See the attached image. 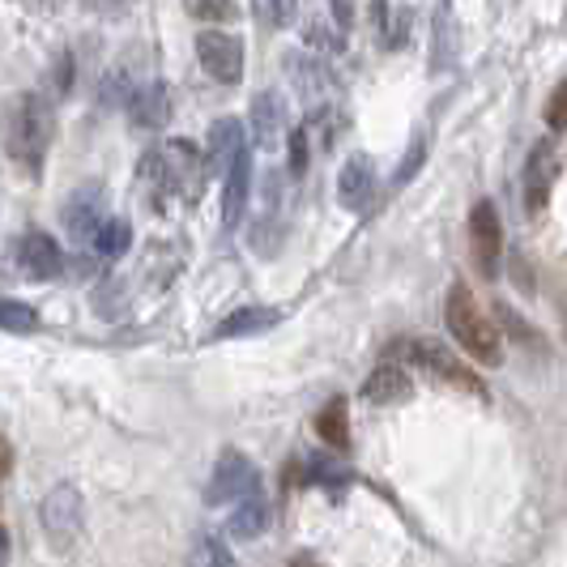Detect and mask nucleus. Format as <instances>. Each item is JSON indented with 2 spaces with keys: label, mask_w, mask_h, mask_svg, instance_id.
Segmentation results:
<instances>
[{
  "label": "nucleus",
  "mask_w": 567,
  "mask_h": 567,
  "mask_svg": "<svg viewBox=\"0 0 567 567\" xmlns=\"http://www.w3.org/2000/svg\"><path fill=\"white\" fill-rule=\"evenodd\" d=\"M51 137H56V112H51L47 94L22 90V94H13L4 103V112H0V146L22 171L39 175L43 159L51 150Z\"/></svg>",
  "instance_id": "1"
},
{
  "label": "nucleus",
  "mask_w": 567,
  "mask_h": 567,
  "mask_svg": "<svg viewBox=\"0 0 567 567\" xmlns=\"http://www.w3.org/2000/svg\"><path fill=\"white\" fill-rule=\"evenodd\" d=\"M444 321L448 333L456 337V346L483 367H499L504 359V342L495 333V324L483 316V308L474 303V294L465 286H452L448 290V303H444Z\"/></svg>",
  "instance_id": "2"
},
{
  "label": "nucleus",
  "mask_w": 567,
  "mask_h": 567,
  "mask_svg": "<svg viewBox=\"0 0 567 567\" xmlns=\"http://www.w3.org/2000/svg\"><path fill=\"white\" fill-rule=\"evenodd\" d=\"M141 180L146 184H154L162 197L166 193H184V188H193L197 180H205L201 171V154H197V146L193 141H162V146H150L146 154H141Z\"/></svg>",
  "instance_id": "3"
},
{
  "label": "nucleus",
  "mask_w": 567,
  "mask_h": 567,
  "mask_svg": "<svg viewBox=\"0 0 567 567\" xmlns=\"http://www.w3.org/2000/svg\"><path fill=\"white\" fill-rule=\"evenodd\" d=\"M397 350L405 355V363L423 367L427 375L444 380V384H452V389H465V393H474V397H486L483 380H478L465 363H456L440 342H409V346H397Z\"/></svg>",
  "instance_id": "4"
},
{
  "label": "nucleus",
  "mask_w": 567,
  "mask_h": 567,
  "mask_svg": "<svg viewBox=\"0 0 567 567\" xmlns=\"http://www.w3.org/2000/svg\"><path fill=\"white\" fill-rule=\"evenodd\" d=\"M261 490V470L252 465V456L240 448H227L213 465V478H209V504H235L243 495H256Z\"/></svg>",
  "instance_id": "5"
},
{
  "label": "nucleus",
  "mask_w": 567,
  "mask_h": 567,
  "mask_svg": "<svg viewBox=\"0 0 567 567\" xmlns=\"http://www.w3.org/2000/svg\"><path fill=\"white\" fill-rule=\"evenodd\" d=\"M197 60L213 81L240 85L243 81V39L227 31H201L197 35Z\"/></svg>",
  "instance_id": "6"
},
{
  "label": "nucleus",
  "mask_w": 567,
  "mask_h": 567,
  "mask_svg": "<svg viewBox=\"0 0 567 567\" xmlns=\"http://www.w3.org/2000/svg\"><path fill=\"white\" fill-rule=\"evenodd\" d=\"M39 521L56 542H73L85 525V504H81L78 486H51L47 499L39 504Z\"/></svg>",
  "instance_id": "7"
},
{
  "label": "nucleus",
  "mask_w": 567,
  "mask_h": 567,
  "mask_svg": "<svg viewBox=\"0 0 567 567\" xmlns=\"http://www.w3.org/2000/svg\"><path fill=\"white\" fill-rule=\"evenodd\" d=\"M470 243H474V261L486 278H495L499 269V252H504V227H499V209L490 201H478L470 213Z\"/></svg>",
  "instance_id": "8"
},
{
  "label": "nucleus",
  "mask_w": 567,
  "mask_h": 567,
  "mask_svg": "<svg viewBox=\"0 0 567 567\" xmlns=\"http://www.w3.org/2000/svg\"><path fill=\"white\" fill-rule=\"evenodd\" d=\"M60 243L51 240V235H43V231H31V235H22L18 243V274L22 278H31V282H47V278H56L60 274Z\"/></svg>",
  "instance_id": "9"
},
{
  "label": "nucleus",
  "mask_w": 567,
  "mask_h": 567,
  "mask_svg": "<svg viewBox=\"0 0 567 567\" xmlns=\"http://www.w3.org/2000/svg\"><path fill=\"white\" fill-rule=\"evenodd\" d=\"M337 197L346 209H367L371 197H375V171H371V159L367 154H350L346 166H342V175H337Z\"/></svg>",
  "instance_id": "10"
},
{
  "label": "nucleus",
  "mask_w": 567,
  "mask_h": 567,
  "mask_svg": "<svg viewBox=\"0 0 567 567\" xmlns=\"http://www.w3.org/2000/svg\"><path fill=\"white\" fill-rule=\"evenodd\" d=\"M414 393V380H409V371L402 363H393V355L384 359V363L375 367L371 375L363 380V397L371 405H393V402H405Z\"/></svg>",
  "instance_id": "11"
},
{
  "label": "nucleus",
  "mask_w": 567,
  "mask_h": 567,
  "mask_svg": "<svg viewBox=\"0 0 567 567\" xmlns=\"http://www.w3.org/2000/svg\"><path fill=\"white\" fill-rule=\"evenodd\" d=\"M247 193H252V146L227 166V197H222V222H227V231L240 227L243 209H247Z\"/></svg>",
  "instance_id": "12"
},
{
  "label": "nucleus",
  "mask_w": 567,
  "mask_h": 567,
  "mask_svg": "<svg viewBox=\"0 0 567 567\" xmlns=\"http://www.w3.org/2000/svg\"><path fill=\"white\" fill-rule=\"evenodd\" d=\"M103 222H107L103 218V193H94V188H81L78 197L65 205V227H69L73 243H90Z\"/></svg>",
  "instance_id": "13"
},
{
  "label": "nucleus",
  "mask_w": 567,
  "mask_h": 567,
  "mask_svg": "<svg viewBox=\"0 0 567 567\" xmlns=\"http://www.w3.org/2000/svg\"><path fill=\"white\" fill-rule=\"evenodd\" d=\"M551 180H555V150H551V141H537V146L529 150V162H525V205H529V213H537V209L546 205Z\"/></svg>",
  "instance_id": "14"
},
{
  "label": "nucleus",
  "mask_w": 567,
  "mask_h": 567,
  "mask_svg": "<svg viewBox=\"0 0 567 567\" xmlns=\"http://www.w3.org/2000/svg\"><path fill=\"white\" fill-rule=\"evenodd\" d=\"M243 150H247V124L243 120H231V116H227V120H218L209 128V166H213V171H227Z\"/></svg>",
  "instance_id": "15"
},
{
  "label": "nucleus",
  "mask_w": 567,
  "mask_h": 567,
  "mask_svg": "<svg viewBox=\"0 0 567 567\" xmlns=\"http://www.w3.org/2000/svg\"><path fill=\"white\" fill-rule=\"evenodd\" d=\"M269 529V499L256 490V495H243L235 499V512H231V525L227 533L235 537V542H256L261 533Z\"/></svg>",
  "instance_id": "16"
},
{
  "label": "nucleus",
  "mask_w": 567,
  "mask_h": 567,
  "mask_svg": "<svg viewBox=\"0 0 567 567\" xmlns=\"http://www.w3.org/2000/svg\"><path fill=\"white\" fill-rule=\"evenodd\" d=\"M247 128H252V137H256V146H274L278 137H282V128H286V107H282V99L278 94H256L252 99V120H247Z\"/></svg>",
  "instance_id": "17"
},
{
  "label": "nucleus",
  "mask_w": 567,
  "mask_h": 567,
  "mask_svg": "<svg viewBox=\"0 0 567 567\" xmlns=\"http://www.w3.org/2000/svg\"><path fill=\"white\" fill-rule=\"evenodd\" d=\"M128 112H132V120L141 124V128H166V120H171V90L166 85L137 90L132 103H128Z\"/></svg>",
  "instance_id": "18"
},
{
  "label": "nucleus",
  "mask_w": 567,
  "mask_h": 567,
  "mask_svg": "<svg viewBox=\"0 0 567 567\" xmlns=\"http://www.w3.org/2000/svg\"><path fill=\"white\" fill-rule=\"evenodd\" d=\"M274 324H282L278 308H240L218 324V337H252V333H269Z\"/></svg>",
  "instance_id": "19"
},
{
  "label": "nucleus",
  "mask_w": 567,
  "mask_h": 567,
  "mask_svg": "<svg viewBox=\"0 0 567 567\" xmlns=\"http://www.w3.org/2000/svg\"><path fill=\"white\" fill-rule=\"evenodd\" d=\"M286 73H290V81L308 94L312 107H321V99L328 94V78H324V69L316 60H308L303 51H290V56H286Z\"/></svg>",
  "instance_id": "20"
},
{
  "label": "nucleus",
  "mask_w": 567,
  "mask_h": 567,
  "mask_svg": "<svg viewBox=\"0 0 567 567\" xmlns=\"http://www.w3.org/2000/svg\"><path fill=\"white\" fill-rule=\"evenodd\" d=\"M316 436L333 448H350V409H346L342 397L328 402L321 414H316Z\"/></svg>",
  "instance_id": "21"
},
{
  "label": "nucleus",
  "mask_w": 567,
  "mask_h": 567,
  "mask_svg": "<svg viewBox=\"0 0 567 567\" xmlns=\"http://www.w3.org/2000/svg\"><path fill=\"white\" fill-rule=\"evenodd\" d=\"M452 60H456V22H452V0H444L436 13V69H452Z\"/></svg>",
  "instance_id": "22"
},
{
  "label": "nucleus",
  "mask_w": 567,
  "mask_h": 567,
  "mask_svg": "<svg viewBox=\"0 0 567 567\" xmlns=\"http://www.w3.org/2000/svg\"><path fill=\"white\" fill-rule=\"evenodd\" d=\"M128 243H132V227L120 222V218H107V222L94 231L90 247H94L99 256H120V252H128Z\"/></svg>",
  "instance_id": "23"
},
{
  "label": "nucleus",
  "mask_w": 567,
  "mask_h": 567,
  "mask_svg": "<svg viewBox=\"0 0 567 567\" xmlns=\"http://www.w3.org/2000/svg\"><path fill=\"white\" fill-rule=\"evenodd\" d=\"M0 328H4V333H18V337H26V333H35V328H39V312H35L31 303L0 299Z\"/></svg>",
  "instance_id": "24"
},
{
  "label": "nucleus",
  "mask_w": 567,
  "mask_h": 567,
  "mask_svg": "<svg viewBox=\"0 0 567 567\" xmlns=\"http://www.w3.org/2000/svg\"><path fill=\"white\" fill-rule=\"evenodd\" d=\"M303 39L312 43L316 51L337 56V51L346 47V31H342V26H333V22H324V18H312V22H308V31H303Z\"/></svg>",
  "instance_id": "25"
},
{
  "label": "nucleus",
  "mask_w": 567,
  "mask_h": 567,
  "mask_svg": "<svg viewBox=\"0 0 567 567\" xmlns=\"http://www.w3.org/2000/svg\"><path fill=\"white\" fill-rule=\"evenodd\" d=\"M188 13L209 22V26H222V22H235L240 18L235 0H188Z\"/></svg>",
  "instance_id": "26"
},
{
  "label": "nucleus",
  "mask_w": 567,
  "mask_h": 567,
  "mask_svg": "<svg viewBox=\"0 0 567 567\" xmlns=\"http://www.w3.org/2000/svg\"><path fill=\"white\" fill-rule=\"evenodd\" d=\"M261 13L274 31H290L294 26V13H299V0H261Z\"/></svg>",
  "instance_id": "27"
},
{
  "label": "nucleus",
  "mask_w": 567,
  "mask_h": 567,
  "mask_svg": "<svg viewBox=\"0 0 567 567\" xmlns=\"http://www.w3.org/2000/svg\"><path fill=\"white\" fill-rule=\"evenodd\" d=\"M423 159H427V137H414V146H409V154H405L402 166H397L393 184H397V188H402V184H409V180L418 175V166H423Z\"/></svg>",
  "instance_id": "28"
},
{
  "label": "nucleus",
  "mask_w": 567,
  "mask_h": 567,
  "mask_svg": "<svg viewBox=\"0 0 567 567\" xmlns=\"http://www.w3.org/2000/svg\"><path fill=\"white\" fill-rule=\"evenodd\" d=\"M546 124L559 132V128H567V78L555 85V94H551V103H546Z\"/></svg>",
  "instance_id": "29"
},
{
  "label": "nucleus",
  "mask_w": 567,
  "mask_h": 567,
  "mask_svg": "<svg viewBox=\"0 0 567 567\" xmlns=\"http://www.w3.org/2000/svg\"><path fill=\"white\" fill-rule=\"evenodd\" d=\"M308 171V128H294L290 132V175H303Z\"/></svg>",
  "instance_id": "30"
},
{
  "label": "nucleus",
  "mask_w": 567,
  "mask_h": 567,
  "mask_svg": "<svg viewBox=\"0 0 567 567\" xmlns=\"http://www.w3.org/2000/svg\"><path fill=\"white\" fill-rule=\"evenodd\" d=\"M328 4H333L337 26H342V31H350V22H355V0H328Z\"/></svg>",
  "instance_id": "31"
},
{
  "label": "nucleus",
  "mask_w": 567,
  "mask_h": 567,
  "mask_svg": "<svg viewBox=\"0 0 567 567\" xmlns=\"http://www.w3.org/2000/svg\"><path fill=\"white\" fill-rule=\"evenodd\" d=\"M18 4H26V9H35V13H56L65 0H18Z\"/></svg>",
  "instance_id": "32"
},
{
  "label": "nucleus",
  "mask_w": 567,
  "mask_h": 567,
  "mask_svg": "<svg viewBox=\"0 0 567 567\" xmlns=\"http://www.w3.org/2000/svg\"><path fill=\"white\" fill-rule=\"evenodd\" d=\"M9 456H13V452H9V444H4V440H0V474H4V470H9Z\"/></svg>",
  "instance_id": "33"
},
{
  "label": "nucleus",
  "mask_w": 567,
  "mask_h": 567,
  "mask_svg": "<svg viewBox=\"0 0 567 567\" xmlns=\"http://www.w3.org/2000/svg\"><path fill=\"white\" fill-rule=\"evenodd\" d=\"M0 555H4V533H0Z\"/></svg>",
  "instance_id": "34"
}]
</instances>
